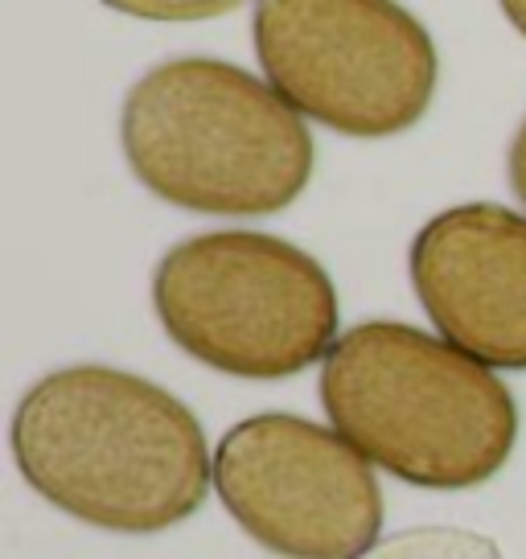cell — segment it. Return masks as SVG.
I'll return each mask as SVG.
<instances>
[{
    "instance_id": "5",
    "label": "cell",
    "mask_w": 526,
    "mask_h": 559,
    "mask_svg": "<svg viewBox=\"0 0 526 559\" xmlns=\"http://www.w3.org/2000/svg\"><path fill=\"white\" fill-rule=\"evenodd\" d=\"M263 79L337 136H404L437 99V41L399 0H255Z\"/></svg>"
},
{
    "instance_id": "2",
    "label": "cell",
    "mask_w": 526,
    "mask_h": 559,
    "mask_svg": "<svg viewBox=\"0 0 526 559\" xmlns=\"http://www.w3.org/2000/svg\"><path fill=\"white\" fill-rule=\"evenodd\" d=\"M316 386L337 432L416 489L486 486L518 440V407L493 367L404 321L346 330Z\"/></svg>"
},
{
    "instance_id": "4",
    "label": "cell",
    "mask_w": 526,
    "mask_h": 559,
    "mask_svg": "<svg viewBox=\"0 0 526 559\" xmlns=\"http://www.w3.org/2000/svg\"><path fill=\"white\" fill-rule=\"evenodd\" d=\"M160 330L230 379H292L337 346L330 272L263 230H206L160 255L153 272Z\"/></svg>"
},
{
    "instance_id": "1",
    "label": "cell",
    "mask_w": 526,
    "mask_h": 559,
    "mask_svg": "<svg viewBox=\"0 0 526 559\" xmlns=\"http://www.w3.org/2000/svg\"><path fill=\"white\" fill-rule=\"evenodd\" d=\"M13 461L50 507L116 535L169 531L214 489V453L190 407L99 362L50 370L21 395Z\"/></svg>"
},
{
    "instance_id": "9",
    "label": "cell",
    "mask_w": 526,
    "mask_h": 559,
    "mask_svg": "<svg viewBox=\"0 0 526 559\" xmlns=\"http://www.w3.org/2000/svg\"><path fill=\"white\" fill-rule=\"evenodd\" d=\"M111 13L136 21H211L227 17L251 0H104Z\"/></svg>"
},
{
    "instance_id": "10",
    "label": "cell",
    "mask_w": 526,
    "mask_h": 559,
    "mask_svg": "<svg viewBox=\"0 0 526 559\" xmlns=\"http://www.w3.org/2000/svg\"><path fill=\"white\" fill-rule=\"evenodd\" d=\"M506 174H510V190L518 193V202L526 206V116H523V123H518L514 140H510Z\"/></svg>"
},
{
    "instance_id": "3",
    "label": "cell",
    "mask_w": 526,
    "mask_h": 559,
    "mask_svg": "<svg viewBox=\"0 0 526 559\" xmlns=\"http://www.w3.org/2000/svg\"><path fill=\"white\" fill-rule=\"evenodd\" d=\"M123 160L144 190L193 214L263 218L313 177V136L267 79L223 58H169L123 95Z\"/></svg>"
},
{
    "instance_id": "8",
    "label": "cell",
    "mask_w": 526,
    "mask_h": 559,
    "mask_svg": "<svg viewBox=\"0 0 526 559\" xmlns=\"http://www.w3.org/2000/svg\"><path fill=\"white\" fill-rule=\"evenodd\" d=\"M354 559H502L498 543L465 526H407L374 539Z\"/></svg>"
},
{
    "instance_id": "6",
    "label": "cell",
    "mask_w": 526,
    "mask_h": 559,
    "mask_svg": "<svg viewBox=\"0 0 526 559\" xmlns=\"http://www.w3.org/2000/svg\"><path fill=\"white\" fill-rule=\"evenodd\" d=\"M214 493L280 559H354L383 531L374 465L337 428L288 412L247 416L218 440Z\"/></svg>"
},
{
    "instance_id": "7",
    "label": "cell",
    "mask_w": 526,
    "mask_h": 559,
    "mask_svg": "<svg viewBox=\"0 0 526 559\" xmlns=\"http://www.w3.org/2000/svg\"><path fill=\"white\" fill-rule=\"evenodd\" d=\"M407 272L440 337L493 370H526V214L440 210L411 239Z\"/></svg>"
},
{
    "instance_id": "11",
    "label": "cell",
    "mask_w": 526,
    "mask_h": 559,
    "mask_svg": "<svg viewBox=\"0 0 526 559\" xmlns=\"http://www.w3.org/2000/svg\"><path fill=\"white\" fill-rule=\"evenodd\" d=\"M498 4H502V13H506L510 25L526 37V0H498Z\"/></svg>"
}]
</instances>
